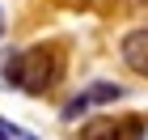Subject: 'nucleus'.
I'll return each instance as SVG.
<instances>
[{
    "label": "nucleus",
    "instance_id": "obj_1",
    "mask_svg": "<svg viewBox=\"0 0 148 140\" xmlns=\"http://www.w3.org/2000/svg\"><path fill=\"white\" fill-rule=\"evenodd\" d=\"M59 77H64V55H59V47H30V51H21V85L17 89L34 93V98H42L47 89H55Z\"/></svg>",
    "mask_w": 148,
    "mask_h": 140
},
{
    "label": "nucleus",
    "instance_id": "obj_2",
    "mask_svg": "<svg viewBox=\"0 0 148 140\" xmlns=\"http://www.w3.org/2000/svg\"><path fill=\"white\" fill-rule=\"evenodd\" d=\"M119 55L136 77H148V30H131V34L119 43Z\"/></svg>",
    "mask_w": 148,
    "mask_h": 140
},
{
    "label": "nucleus",
    "instance_id": "obj_3",
    "mask_svg": "<svg viewBox=\"0 0 148 140\" xmlns=\"http://www.w3.org/2000/svg\"><path fill=\"white\" fill-rule=\"evenodd\" d=\"M21 85V51L4 47L0 51V89H17Z\"/></svg>",
    "mask_w": 148,
    "mask_h": 140
},
{
    "label": "nucleus",
    "instance_id": "obj_4",
    "mask_svg": "<svg viewBox=\"0 0 148 140\" xmlns=\"http://www.w3.org/2000/svg\"><path fill=\"white\" fill-rule=\"evenodd\" d=\"M114 132H119V123L110 115H97L89 123H80V140H114Z\"/></svg>",
    "mask_w": 148,
    "mask_h": 140
},
{
    "label": "nucleus",
    "instance_id": "obj_5",
    "mask_svg": "<svg viewBox=\"0 0 148 140\" xmlns=\"http://www.w3.org/2000/svg\"><path fill=\"white\" fill-rule=\"evenodd\" d=\"M144 132H148V119H144V115H131V119H123V123H119L114 140H144Z\"/></svg>",
    "mask_w": 148,
    "mask_h": 140
},
{
    "label": "nucleus",
    "instance_id": "obj_6",
    "mask_svg": "<svg viewBox=\"0 0 148 140\" xmlns=\"http://www.w3.org/2000/svg\"><path fill=\"white\" fill-rule=\"evenodd\" d=\"M89 102H119L123 98V85H114V81H97L89 93H85Z\"/></svg>",
    "mask_w": 148,
    "mask_h": 140
},
{
    "label": "nucleus",
    "instance_id": "obj_7",
    "mask_svg": "<svg viewBox=\"0 0 148 140\" xmlns=\"http://www.w3.org/2000/svg\"><path fill=\"white\" fill-rule=\"evenodd\" d=\"M89 98H85V93H80V98H72V102L68 106H64V119H68V123H72V119H80V115H85V110H89Z\"/></svg>",
    "mask_w": 148,
    "mask_h": 140
},
{
    "label": "nucleus",
    "instance_id": "obj_8",
    "mask_svg": "<svg viewBox=\"0 0 148 140\" xmlns=\"http://www.w3.org/2000/svg\"><path fill=\"white\" fill-rule=\"evenodd\" d=\"M0 140H13V123H4V119H0Z\"/></svg>",
    "mask_w": 148,
    "mask_h": 140
},
{
    "label": "nucleus",
    "instance_id": "obj_9",
    "mask_svg": "<svg viewBox=\"0 0 148 140\" xmlns=\"http://www.w3.org/2000/svg\"><path fill=\"white\" fill-rule=\"evenodd\" d=\"M0 34H4V9H0Z\"/></svg>",
    "mask_w": 148,
    "mask_h": 140
},
{
    "label": "nucleus",
    "instance_id": "obj_10",
    "mask_svg": "<svg viewBox=\"0 0 148 140\" xmlns=\"http://www.w3.org/2000/svg\"><path fill=\"white\" fill-rule=\"evenodd\" d=\"M85 4H89V0H85Z\"/></svg>",
    "mask_w": 148,
    "mask_h": 140
}]
</instances>
